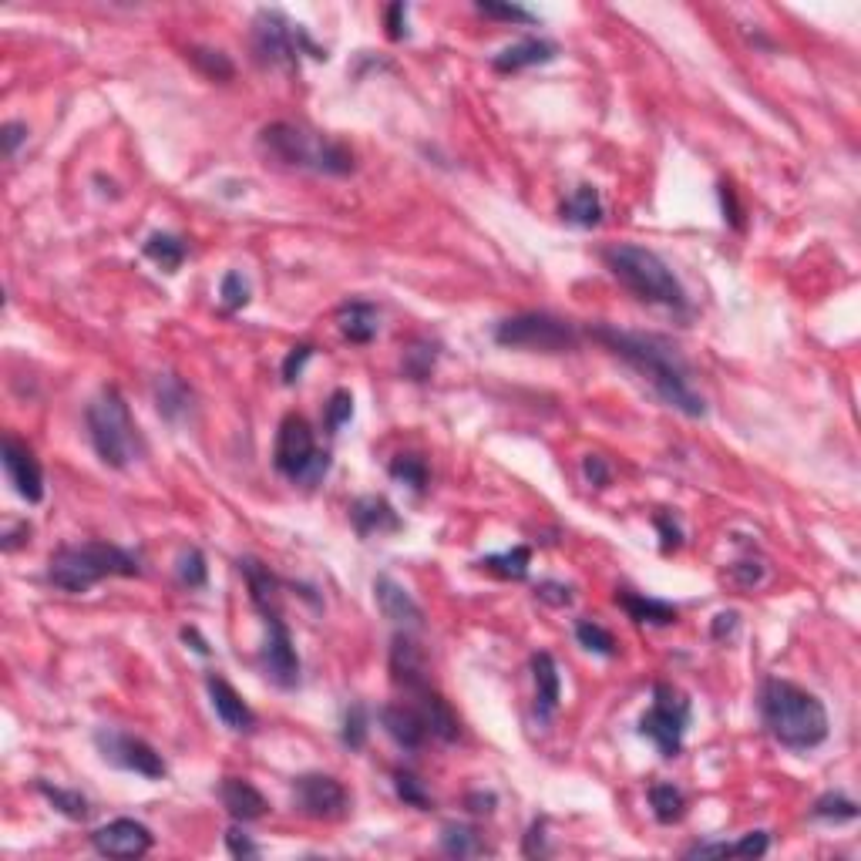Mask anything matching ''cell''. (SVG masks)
Masks as SVG:
<instances>
[{"label":"cell","instance_id":"1","mask_svg":"<svg viewBox=\"0 0 861 861\" xmlns=\"http://www.w3.org/2000/svg\"><path fill=\"white\" fill-rule=\"evenodd\" d=\"M589 337L596 344H603L606 350H613L619 360H626L680 414H687V418H703L707 414V404H703V397L690 381V367L683 364V357L677 354V347L670 340L656 337V333H629L616 327H592Z\"/></svg>","mask_w":861,"mask_h":861},{"label":"cell","instance_id":"2","mask_svg":"<svg viewBox=\"0 0 861 861\" xmlns=\"http://www.w3.org/2000/svg\"><path fill=\"white\" fill-rule=\"evenodd\" d=\"M761 720L777 744L788 751H814L828 740V710L814 693L791 680H764L761 697Z\"/></svg>","mask_w":861,"mask_h":861},{"label":"cell","instance_id":"3","mask_svg":"<svg viewBox=\"0 0 861 861\" xmlns=\"http://www.w3.org/2000/svg\"><path fill=\"white\" fill-rule=\"evenodd\" d=\"M603 263H606V270L636 296V300L687 313V307H690L687 293H683L680 280L673 276V270L653 253V249L636 246V243H616V246L603 249Z\"/></svg>","mask_w":861,"mask_h":861},{"label":"cell","instance_id":"4","mask_svg":"<svg viewBox=\"0 0 861 861\" xmlns=\"http://www.w3.org/2000/svg\"><path fill=\"white\" fill-rule=\"evenodd\" d=\"M108 576H142V566L132 552L118 549L108 542H85V545H64V549L51 552L48 562V582L61 592H88Z\"/></svg>","mask_w":861,"mask_h":861},{"label":"cell","instance_id":"5","mask_svg":"<svg viewBox=\"0 0 861 861\" xmlns=\"http://www.w3.org/2000/svg\"><path fill=\"white\" fill-rule=\"evenodd\" d=\"M88 438L95 444V455L105 461L108 468L125 471L138 458V431L128 411L125 397L118 387H105L95 401L88 404Z\"/></svg>","mask_w":861,"mask_h":861},{"label":"cell","instance_id":"6","mask_svg":"<svg viewBox=\"0 0 861 861\" xmlns=\"http://www.w3.org/2000/svg\"><path fill=\"white\" fill-rule=\"evenodd\" d=\"M259 145L293 169H313V172H327V175H350L354 172V152L347 145L333 142V138H313L300 128L276 122L266 125L263 135H259Z\"/></svg>","mask_w":861,"mask_h":861},{"label":"cell","instance_id":"7","mask_svg":"<svg viewBox=\"0 0 861 861\" xmlns=\"http://www.w3.org/2000/svg\"><path fill=\"white\" fill-rule=\"evenodd\" d=\"M253 48L259 61L270 68L300 71V54H310L317 61H327V51L310 41V34L300 24L280 11H259L253 21Z\"/></svg>","mask_w":861,"mask_h":861},{"label":"cell","instance_id":"8","mask_svg":"<svg viewBox=\"0 0 861 861\" xmlns=\"http://www.w3.org/2000/svg\"><path fill=\"white\" fill-rule=\"evenodd\" d=\"M273 465L280 475H286L290 481H303L307 488H313L323 475H327L330 455L327 451H317V441H313V428H310L307 418H300V414H286V418L280 421L276 448H273Z\"/></svg>","mask_w":861,"mask_h":861},{"label":"cell","instance_id":"9","mask_svg":"<svg viewBox=\"0 0 861 861\" xmlns=\"http://www.w3.org/2000/svg\"><path fill=\"white\" fill-rule=\"evenodd\" d=\"M495 344L542 350V354H566V350L579 347V327L572 320L552 317V313L529 310V313H515V317L498 323Z\"/></svg>","mask_w":861,"mask_h":861},{"label":"cell","instance_id":"10","mask_svg":"<svg viewBox=\"0 0 861 861\" xmlns=\"http://www.w3.org/2000/svg\"><path fill=\"white\" fill-rule=\"evenodd\" d=\"M687 724H690V700L677 687H670V683H656L650 714H643L640 720V737L653 740L660 757L670 761V757L680 754Z\"/></svg>","mask_w":861,"mask_h":861},{"label":"cell","instance_id":"11","mask_svg":"<svg viewBox=\"0 0 861 861\" xmlns=\"http://www.w3.org/2000/svg\"><path fill=\"white\" fill-rule=\"evenodd\" d=\"M95 747H98L101 757H105L111 767H122V771L142 774V777H148V781H162V777L169 774V767H165L162 754L155 751L148 740L135 737V734H125V730H115V727L95 730Z\"/></svg>","mask_w":861,"mask_h":861},{"label":"cell","instance_id":"12","mask_svg":"<svg viewBox=\"0 0 861 861\" xmlns=\"http://www.w3.org/2000/svg\"><path fill=\"white\" fill-rule=\"evenodd\" d=\"M293 804L303 818L337 821L350 808V794L337 777L330 774H303L293 781Z\"/></svg>","mask_w":861,"mask_h":861},{"label":"cell","instance_id":"13","mask_svg":"<svg viewBox=\"0 0 861 861\" xmlns=\"http://www.w3.org/2000/svg\"><path fill=\"white\" fill-rule=\"evenodd\" d=\"M259 663H263V673L273 687H300V656H296L293 636L280 616H266V643L263 653H259Z\"/></svg>","mask_w":861,"mask_h":861},{"label":"cell","instance_id":"14","mask_svg":"<svg viewBox=\"0 0 861 861\" xmlns=\"http://www.w3.org/2000/svg\"><path fill=\"white\" fill-rule=\"evenodd\" d=\"M155 845L152 831H148L142 821L135 818H115L108 825H101L98 831H91V848L105 858H142L148 855Z\"/></svg>","mask_w":861,"mask_h":861},{"label":"cell","instance_id":"15","mask_svg":"<svg viewBox=\"0 0 861 861\" xmlns=\"http://www.w3.org/2000/svg\"><path fill=\"white\" fill-rule=\"evenodd\" d=\"M0 461H4L7 481L14 485V492L24 498L27 505H37L44 498V471L41 461L34 458V451L24 441L4 438L0 444Z\"/></svg>","mask_w":861,"mask_h":861},{"label":"cell","instance_id":"16","mask_svg":"<svg viewBox=\"0 0 861 861\" xmlns=\"http://www.w3.org/2000/svg\"><path fill=\"white\" fill-rule=\"evenodd\" d=\"M206 690H209V700H212V710H216V717L226 724L229 730H236V734H249V730L256 727V714L249 710V703L239 697L236 687L229 680L216 677V673H209L206 677Z\"/></svg>","mask_w":861,"mask_h":861},{"label":"cell","instance_id":"17","mask_svg":"<svg viewBox=\"0 0 861 861\" xmlns=\"http://www.w3.org/2000/svg\"><path fill=\"white\" fill-rule=\"evenodd\" d=\"M411 697H414L418 714L424 717V724H428V734L438 737L441 744H455V740L461 737V724H458L455 710L448 707V700H444L438 690H431L428 683L418 690H411Z\"/></svg>","mask_w":861,"mask_h":861},{"label":"cell","instance_id":"18","mask_svg":"<svg viewBox=\"0 0 861 861\" xmlns=\"http://www.w3.org/2000/svg\"><path fill=\"white\" fill-rule=\"evenodd\" d=\"M374 599H377V609H381V613L391 619V623L411 626V629H421V626H424L421 606L414 603V596H411V592H407L397 579L377 576V579H374Z\"/></svg>","mask_w":861,"mask_h":861},{"label":"cell","instance_id":"19","mask_svg":"<svg viewBox=\"0 0 861 861\" xmlns=\"http://www.w3.org/2000/svg\"><path fill=\"white\" fill-rule=\"evenodd\" d=\"M391 680L407 693L428 683V660L407 633H397L391 640Z\"/></svg>","mask_w":861,"mask_h":861},{"label":"cell","instance_id":"20","mask_svg":"<svg viewBox=\"0 0 861 861\" xmlns=\"http://www.w3.org/2000/svg\"><path fill=\"white\" fill-rule=\"evenodd\" d=\"M381 727L387 730V737L394 740L397 747L404 751H421L424 740H428V724L418 714V707H404V703H391V707L381 710Z\"/></svg>","mask_w":861,"mask_h":861},{"label":"cell","instance_id":"21","mask_svg":"<svg viewBox=\"0 0 861 861\" xmlns=\"http://www.w3.org/2000/svg\"><path fill=\"white\" fill-rule=\"evenodd\" d=\"M350 522H354L357 535H387V532H401L404 522L397 518L394 505L387 498H377V495H364L350 505Z\"/></svg>","mask_w":861,"mask_h":861},{"label":"cell","instance_id":"22","mask_svg":"<svg viewBox=\"0 0 861 861\" xmlns=\"http://www.w3.org/2000/svg\"><path fill=\"white\" fill-rule=\"evenodd\" d=\"M532 677H535V717H539V724H549L562 700V680L552 653L532 656Z\"/></svg>","mask_w":861,"mask_h":861},{"label":"cell","instance_id":"23","mask_svg":"<svg viewBox=\"0 0 861 861\" xmlns=\"http://www.w3.org/2000/svg\"><path fill=\"white\" fill-rule=\"evenodd\" d=\"M239 572H243L249 599H253V606L259 613L280 616V579L273 576L270 566H263L253 555H246V559H239Z\"/></svg>","mask_w":861,"mask_h":861},{"label":"cell","instance_id":"24","mask_svg":"<svg viewBox=\"0 0 861 861\" xmlns=\"http://www.w3.org/2000/svg\"><path fill=\"white\" fill-rule=\"evenodd\" d=\"M559 58V48L552 41H542V37H525L518 44H508L505 51H498L492 58V68L502 74H515L522 68H535V64H549Z\"/></svg>","mask_w":861,"mask_h":861},{"label":"cell","instance_id":"25","mask_svg":"<svg viewBox=\"0 0 861 861\" xmlns=\"http://www.w3.org/2000/svg\"><path fill=\"white\" fill-rule=\"evenodd\" d=\"M219 801H222V808L233 814L236 821H256V818H263V814L270 811L266 798L253 788V784L246 781V777H222V784H219Z\"/></svg>","mask_w":861,"mask_h":861},{"label":"cell","instance_id":"26","mask_svg":"<svg viewBox=\"0 0 861 861\" xmlns=\"http://www.w3.org/2000/svg\"><path fill=\"white\" fill-rule=\"evenodd\" d=\"M377 320H381L377 307L367 300H350L337 310V327L350 344H370L377 337V327H381Z\"/></svg>","mask_w":861,"mask_h":861},{"label":"cell","instance_id":"27","mask_svg":"<svg viewBox=\"0 0 861 861\" xmlns=\"http://www.w3.org/2000/svg\"><path fill=\"white\" fill-rule=\"evenodd\" d=\"M616 603L626 609L629 619L636 623H650V626H670L677 623V606L673 603H663V599H653V596H640V592H616Z\"/></svg>","mask_w":861,"mask_h":861},{"label":"cell","instance_id":"28","mask_svg":"<svg viewBox=\"0 0 861 861\" xmlns=\"http://www.w3.org/2000/svg\"><path fill=\"white\" fill-rule=\"evenodd\" d=\"M562 219L579 229L599 226V222H603V199H599L596 185H579V189L562 202Z\"/></svg>","mask_w":861,"mask_h":861},{"label":"cell","instance_id":"29","mask_svg":"<svg viewBox=\"0 0 861 861\" xmlns=\"http://www.w3.org/2000/svg\"><path fill=\"white\" fill-rule=\"evenodd\" d=\"M441 851L448 858H481L492 855V848L485 845V838L478 835L471 825H458V821H448L441 828Z\"/></svg>","mask_w":861,"mask_h":861},{"label":"cell","instance_id":"30","mask_svg":"<svg viewBox=\"0 0 861 861\" xmlns=\"http://www.w3.org/2000/svg\"><path fill=\"white\" fill-rule=\"evenodd\" d=\"M145 256L152 259V263H159L165 273H175L179 266L185 263V239L182 236H172V233H152L145 239Z\"/></svg>","mask_w":861,"mask_h":861},{"label":"cell","instance_id":"31","mask_svg":"<svg viewBox=\"0 0 861 861\" xmlns=\"http://www.w3.org/2000/svg\"><path fill=\"white\" fill-rule=\"evenodd\" d=\"M529 566H532V552L525 549V545H515V549H508V552L485 555V559L478 562V569L495 572V576H502V579H515V582L529 576Z\"/></svg>","mask_w":861,"mask_h":861},{"label":"cell","instance_id":"32","mask_svg":"<svg viewBox=\"0 0 861 861\" xmlns=\"http://www.w3.org/2000/svg\"><path fill=\"white\" fill-rule=\"evenodd\" d=\"M155 401H159V411H162V418H169V421H179L185 411H189V401H192V394H189V387H185L179 377H172V374H162L159 381H155Z\"/></svg>","mask_w":861,"mask_h":861},{"label":"cell","instance_id":"33","mask_svg":"<svg viewBox=\"0 0 861 861\" xmlns=\"http://www.w3.org/2000/svg\"><path fill=\"white\" fill-rule=\"evenodd\" d=\"M650 804H653V814L660 825H677L687 811V798L673 788V784H653L650 788Z\"/></svg>","mask_w":861,"mask_h":861},{"label":"cell","instance_id":"34","mask_svg":"<svg viewBox=\"0 0 861 861\" xmlns=\"http://www.w3.org/2000/svg\"><path fill=\"white\" fill-rule=\"evenodd\" d=\"M37 791H41L44 798L54 804V811H61L64 818H71V821H85L88 818L91 808H88V798L81 791L54 788V784H48V781H37Z\"/></svg>","mask_w":861,"mask_h":861},{"label":"cell","instance_id":"35","mask_svg":"<svg viewBox=\"0 0 861 861\" xmlns=\"http://www.w3.org/2000/svg\"><path fill=\"white\" fill-rule=\"evenodd\" d=\"M576 640L582 650L596 653V656H616V636L609 633L606 626L592 623V619H579L576 623Z\"/></svg>","mask_w":861,"mask_h":861},{"label":"cell","instance_id":"36","mask_svg":"<svg viewBox=\"0 0 861 861\" xmlns=\"http://www.w3.org/2000/svg\"><path fill=\"white\" fill-rule=\"evenodd\" d=\"M189 61L212 81H233V74H236V64L229 61V54L212 51V48H192Z\"/></svg>","mask_w":861,"mask_h":861},{"label":"cell","instance_id":"37","mask_svg":"<svg viewBox=\"0 0 861 861\" xmlns=\"http://www.w3.org/2000/svg\"><path fill=\"white\" fill-rule=\"evenodd\" d=\"M387 471H391L394 481L414 488V492H424V488H428V465H424L418 455H397Z\"/></svg>","mask_w":861,"mask_h":861},{"label":"cell","instance_id":"38","mask_svg":"<svg viewBox=\"0 0 861 861\" xmlns=\"http://www.w3.org/2000/svg\"><path fill=\"white\" fill-rule=\"evenodd\" d=\"M811 814L818 821H855L858 818V804L851 801V798H845V794H821L818 801H814V808H811Z\"/></svg>","mask_w":861,"mask_h":861},{"label":"cell","instance_id":"39","mask_svg":"<svg viewBox=\"0 0 861 861\" xmlns=\"http://www.w3.org/2000/svg\"><path fill=\"white\" fill-rule=\"evenodd\" d=\"M394 788H397V798L411 808H421V811H431V794L424 788V781L418 774L411 771H394Z\"/></svg>","mask_w":861,"mask_h":861},{"label":"cell","instance_id":"40","mask_svg":"<svg viewBox=\"0 0 861 861\" xmlns=\"http://www.w3.org/2000/svg\"><path fill=\"white\" fill-rule=\"evenodd\" d=\"M434 360H438V347L434 344H414L411 350H404V374L411 381H428Z\"/></svg>","mask_w":861,"mask_h":861},{"label":"cell","instance_id":"41","mask_svg":"<svg viewBox=\"0 0 861 861\" xmlns=\"http://www.w3.org/2000/svg\"><path fill=\"white\" fill-rule=\"evenodd\" d=\"M175 572H179V582L189 589H202L209 579V566H206V555H202L199 549H185L179 555V566H175Z\"/></svg>","mask_w":861,"mask_h":861},{"label":"cell","instance_id":"42","mask_svg":"<svg viewBox=\"0 0 861 861\" xmlns=\"http://www.w3.org/2000/svg\"><path fill=\"white\" fill-rule=\"evenodd\" d=\"M340 740H344V747H350V751H360V747L367 744V710L360 707V703H354V707L347 710Z\"/></svg>","mask_w":861,"mask_h":861},{"label":"cell","instance_id":"43","mask_svg":"<svg viewBox=\"0 0 861 861\" xmlns=\"http://www.w3.org/2000/svg\"><path fill=\"white\" fill-rule=\"evenodd\" d=\"M478 14L495 17V21H512V24H535V14L518 4H495V0H478Z\"/></svg>","mask_w":861,"mask_h":861},{"label":"cell","instance_id":"44","mask_svg":"<svg viewBox=\"0 0 861 861\" xmlns=\"http://www.w3.org/2000/svg\"><path fill=\"white\" fill-rule=\"evenodd\" d=\"M219 296L226 303V310H243L249 303V283L243 280V273H226L222 276V286H219Z\"/></svg>","mask_w":861,"mask_h":861},{"label":"cell","instance_id":"45","mask_svg":"<svg viewBox=\"0 0 861 861\" xmlns=\"http://www.w3.org/2000/svg\"><path fill=\"white\" fill-rule=\"evenodd\" d=\"M354 418V397H350V391H333L330 394V404H327V428L330 431H340L344 424Z\"/></svg>","mask_w":861,"mask_h":861},{"label":"cell","instance_id":"46","mask_svg":"<svg viewBox=\"0 0 861 861\" xmlns=\"http://www.w3.org/2000/svg\"><path fill=\"white\" fill-rule=\"evenodd\" d=\"M653 525H656V532H660V549H663V555L677 552L680 545H683V529H680L677 518L660 512V515H653Z\"/></svg>","mask_w":861,"mask_h":861},{"label":"cell","instance_id":"47","mask_svg":"<svg viewBox=\"0 0 861 861\" xmlns=\"http://www.w3.org/2000/svg\"><path fill=\"white\" fill-rule=\"evenodd\" d=\"M767 848H771V835L767 831H751V835H744L730 845V858H761L767 855Z\"/></svg>","mask_w":861,"mask_h":861},{"label":"cell","instance_id":"48","mask_svg":"<svg viewBox=\"0 0 861 861\" xmlns=\"http://www.w3.org/2000/svg\"><path fill=\"white\" fill-rule=\"evenodd\" d=\"M310 357H313V347H310V344H296L290 354H286V360H283V381H286V384L300 381V374H303V367H307Z\"/></svg>","mask_w":861,"mask_h":861},{"label":"cell","instance_id":"49","mask_svg":"<svg viewBox=\"0 0 861 861\" xmlns=\"http://www.w3.org/2000/svg\"><path fill=\"white\" fill-rule=\"evenodd\" d=\"M226 848H229V855H233V858H259V855H263V848H259L256 841L249 838L246 831H239V828L226 831Z\"/></svg>","mask_w":861,"mask_h":861},{"label":"cell","instance_id":"50","mask_svg":"<svg viewBox=\"0 0 861 861\" xmlns=\"http://www.w3.org/2000/svg\"><path fill=\"white\" fill-rule=\"evenodd\" d=\"M730 579L744 589H754L764 582V566L761 562H734V566H730Z\"/></svg>","mask_w":861,"mask_h":861},{"label":"cell","instance_id":"51","mask_svg":"<svg viewBox=\"0 0 861 861\" xmlns=\"http://www.w3.org/2000/svg\"><path fill=\"white\" fill-rule=\"evenodd\" d=\"M582 475H586L589 485L606 488V485H609V478H613V471H609L606 458H599V455H586V458H582Z\"/></svg>","mask_w":861,"mask_h":861},{"label":"cell","instance_id":"52","mask_svg":"<svg viewBox=\"0 0 861 861\" xmlns=\"http://www.w3.org/2000/svg\"><path fill=\"white\" fill-rule=\"evenodd\" d=\"M384 17H387V37H391V41H404L407 37V4L397 0V4L387 7Z\"/></svg>","mask_w":861,"mask_h":861},{"label":"cell","instance_id":"53","mask_svg":"<svg viewBox=\"0 0 861 861\" xmlns=\"http://www.w3.org/2000/svg\"><path fill=\"white\" fill-rule=\"evenodd\" d=\"M535 596H539L542 603H549V606H569L572 603V589L562 586V582H539Z\"/></svg>","mask_w":861,"mask_h":861},{"label":"cell","instance_id":"54","mask_svg":"<svg viewBox=\"0 0 861 861\" xmlns=\"http://www.w3.org/2000/svg\"><path fill=\"white\" fill-rule=\"evenodd\" d=\"M545 838H549V835H545V821H535V825L529 828V835H525V848H522V851H525L529 858H545V855H549V845H545Z\"/></svg>","mask_w":861,"mask_h":861},{"label":"cell","instance_id":"55","mask_svg":"<svg viewBox=\"0 0 861 861\" xmlns=\"http://www.w3.org/2000/svg\"><path fill=\"white\" fill-rule=\"evenodd\" d=\"M0 138H4V155H7V159H14L17 148H21V142H27V125L7 122L4 128H0Z\"/></svg>","mask_w":861,"mask_h":861},{"label":"cell","instance_id":"56","mask_svg":"<svg viewBox=\"0 0 861 861\" xmlns=\"http://www.w3.org/2000/svg\"><path fill=\"white\" fill-rule=\"evenodd\" d=\"M720 206H724V219L730 222L734 229H744L740 222V206H737V196H734V185L720 182Z\"/></svg>","mask_w":861,"mask_h":861},{"label":"cell","instance_id":"57","mask_svg":"<svg viewBox=\"0 0 861 861\" xmlns=\"http://www.w3.org/2000/svg\"><path fill=\"white\" fill-rule=\"evenodd\" d=\"M687 858H730V845L727 841H703V845H693L687 851Z\"/></svg>","mask_w":861,"mask_h":861},{"label":"cell","instance_id":"58","mask_svg":"<svg viewBox=\"0 0 861 861\" xmlns=\"http://www.w3.org/2000/svg\"><path fill=\"white\" fill-rule=\"evenodd\" d=\"M31 539V525L27 522H17L11 532H4V542H0V549L4 552H14V549H21V545Z\"/></svg>","mask_w":861,"mask_h":861},{"label":"cell","instance_id":"59","mask_svg":"<svg viewBox=\"0 0 861 861\" xmlns=\"http://www.w3.org/2000/svg\"><path fill=\"white\" fill-rule=\"evenodd\" d=\"M465 808L468 811H475V814H492L495 811V794L492 791H471L468 798H465Z\"/></svg>","mask_w":861,"mask_h":861},{"label":"cell","instance_id":"60","mask_svg":"<svg viewBox=\"0 0 861 861\" xmlns=\"http://www.w3.org/2000/svg\"><path fill=\"white\" fill-rule=\"evenodd\" d=\"M737 623H740V616L734 613V609H730V613H720V616L714 619V629H710V633H714V640H727V636H734Z\"/></svg>","mask_w":861,"mask_h":861},{"label":"cell","instance_id":"61","mask_svg":"<svg viewBox=\"0 0 861 861\" xmlns=\"http://www.w3.org/2000/svg\"><path fill=\"white\" fill-rule=\"evenodd\" d=\"M182 640H185V643H192V650H196V653L209 656V643L202 640V636L196 633V629H189V626H185V629H182Z\"/></svg>","mask_w":861,"mask_h":861}]
</instances>
